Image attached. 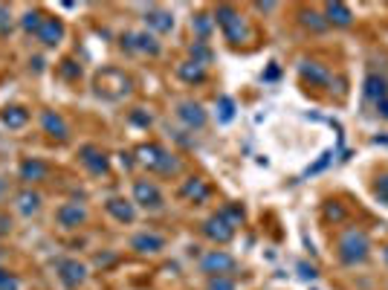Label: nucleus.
I'll use <instances>...</instances> for the list:
<instances>
[{"mask_svg": "<svg viewBox=\"0 0 388 290\" xmlns=\"http://www.w3.org/2000/svg\"><path fill=\"white\" fill-rule=\"evenodd\" d=\"M362 90H366V99L377 105L380 99H385V96H388V79L380 76V72H368V76H366V87H362Z\"/></svg>", "mask_w": 388, "mask_h": 290, "instance_id": "23", "label": "nucleus"}, {"mask_svg": "<svg viewBox=\"0 0 388 290\" xmlns=\"http://www.w3.org/2000/svg\"><path fill=\"white\" fill-rule=\"evenodd\" d=\"M206 290H238V284H235L232 276H212Z\"/></svg>", "mask_w": 388, "mask_h": 290, "instance_id": "32", "label": "nucleus"}, {"mask_svg": "<svg viewBox=\"0 0 388 290\" xmlns=\"http://www.w3.org/2000/svg\"><path fill=\"white\" fill-rule=\"evenodd\" d=\"M299 276L313 282V279H316V267H310V264H299Z\"/></svg>", "mask_w": 388, "mask_h": 290, "instance_id": "38", "label": "nucleus"}, {"mask_svg": "<svg viewBox=\"0 0 388 290\" xmlns=\"http://www.w3.org/2000/svg\"><path fill=\"white\" fill-rule=\"evenodd\" d=\"M235 267H238V261H235V256H229L226 250H209V253H203V258H200V270H203L209 279H212V276H232Z\"/></svg>", "mask_w": 388, "mask_h": 290, "instance_id": "5", "label": "nucleus"}, {"mask_svg": "<svg viewBox=\"0 0 388 290\" xmlns=\"http://www.w3.org/2000/svg\"><path fill=\"white\" fill-rule=\"evenodd\" d=\"M41 203H44V198H41V191H35V189H20L15 195V212L23 215V218L38 215Z\"/></svg>", "mask_w": 388, "mask_h": 290, "instance_id": "14", "label": "nucleus"}, {"mask_svg": "<svg viewBox=\"0 0 388 290\" xmlns=\"http://www.w3.org/2000/svg\"><path fill=\"white\" fill-rule=\"evenodd\" d=\"M44 18H46V15H44L41 9H30L27 15H23V18H20V27H23V32H30V35H35V32L41 30V23H44Z\"/></svg>", "mask_w": 388, "mask_h": 290, "instance_id": "27", "label": "nucleus"}, {"mask_svg": "<svg viewBox=\"0 0 388 290\" xmlns=\"http://www.w3.org/2000/svg\"><path fill=\"white\" fill-rule=\"evenodd\" d=\"M113 261H116L113 253H108V256H96V264H99V267H108V264H113Z\"/></svg>", "mask_w": 388, "mask_h": 290, "instance_id": "40", "label": "nucleus"}, {"mask_svg": "<svg viewBox=\"0 0 388 290\" xmlns=\"http://www.w3.org/2000/svg\"><path fill=\"white\" fill-rule=\"evenodd\" d=\"M203 235L209 241H214V244H229V241L235 238V227L226 221L221 212H214V215H209L203 221Z\"/></svg>", "mask_w": 388, "mask_h": 290, "instance_id": "9", "label": "nucleus"}, {"mask_svg": "<svg viewBox=\"0 0 388 290\" xmlns=\"http://www.w3.org/2000/svg\"><path fill=\"white\" fill-rule=\"evenodd\" d=\"M302 23H304V27L307 30H313V32H325L328 27H330V23L325 20V15H319V12H302Z\"/></svg>", "mask_w": 388, "mask_h": 290, "instance_id": "29", "label": "nucleus"}, {"mask_svg": "<svg viewBox=\"0 0 388 290\" xmlns=\"http://www.w3.org/2000/svg\"><path fill=\"white\" fill-rule=\"evenodd\" d=\"M177 76L186 84H200V82H206V67L194 64V61H183V64H177Z\"/></svg>", "mask_w": 388, "mask_h": 290, "instance_id": "25", "label": "nucleus"}, {"mask_svg": "<svg viewBox=\"0 0 388 290\" xmlns=\"http://www.w3.org/2000/svg\"><path fill=\"white\" fill-rule=\"evenodd\" d=\"M145 27H148L151 32H172L174 30V15L168 12V9H160V6H151L148 12H145Z\"/></svg>", "mask_w": 388, "mask_h": 290, "instance_id": "16", "label": "nucleus"}, {"mask_svg": "<svg viewBox=\"0 0 388 290\" xmlns=\"http://www.w3.org/2000/svg\"><path fill=\"white\" fill-rule=\"evenodd\" d=\"M217 119H221L224 125L235 119V102L229 99V96H221V99H217Z\"/></svg>", "mask_w": 388, "mask_h": 290, "instance_id": "30", "label": "nucleus"}, {"mask_svg": "<svg viewBox=\"0 0 388 290\" xmlns=\"http://www.w3.org/2000/svg\"><path fill=\"white\" fill-rule=\"evenodd\" d=\"M374 198H377L382 206H388V172L380 175V177L374 180Z\"/></svg>", "mask_w": 388, "mask_h": 290, "instance_id": "33", "label": "nucleus"}, {"mask_svg": "<svg viewBox=\"0 0 388 290\" xmlns=\"http://www.w3.org/2000/svg\"><path fill=\"white\" fill-rule=\"evenodd\" d=\"M302 76H304L310 84H316V87H328V84L333 82L330 70H328L325 64H319V61H302Z\"/></svg>", "mask_w": 388, "mask_h": 290, "instance_id": "21", "label": "nucleus"}, {"mask_svg": "<svg viewBox=\"0 0 388 290\" xmlns=\"http://www.w3.org/2000/svg\"><path fill=\"white\" fill-rule=\"evenodd\" d=\"M325 20L333 23V27H351V23H354V12H351V6L333 0V4L325 6Z\"/></svg>", "mask_w": 388, "mask_h": 290, "instance_id": "22", "label": "nucleus"}, {"mask_svg": "<svg viewBox=\"0 0 388 290\" xmlns=\"http://www.w3.org/2000/svg\"><path fill=\"white\" fill-rule=\"evenodd\" d=\"M134 203L139 209H148V212H160L165 206V198L154 180H136L134 183Z\"/></svg>", "mask_w": 388, "mask_h": 290, "instance_id": "6", "label": "nucleus"}, {"mask_svg": "<svg viewBox=\"0 0 388 290\" xmlns=\"http://www.w3.org/2000/svg\"><path fill=\"white\" fill-rule=\"evenodd\" d=\"M41 128H44V134H50V137L58 139V142H64V139L70 137L67 119H64L61 113H56V111H44V113H41Z\"/></svg>", "mask_w": 388, "mask_h": 290, "instance_id": "15", "label": "nucleus"}, {"mask_svg": "<svg viewBox=\"0 0 388 290\" xmlns=\"http://www.w3.org/2000/svg\"><path fill=\"white\" fill-rule=\"evenodd\" d=\"M217 212H221V215L226 218V221H229V224H232L235 229H238L240 224H244V209H240L238 203H226L224 209H217Z\"/></svg>", "mask_w": 388, "mask_h": 290, "instance_id": "31", "label": "nucleus"}, {"mask_svg": "<svg viewBox=\"0 0 388 290\" xmlns=\"http://www.w3.org/2000/svg\"><path fill=\"white\" fill-rule=\"evenodd\" d=\"M180 198L188 201V203H203V201H209V186H206V180H200V177H188V180H183V186H180Z\"/></svg>", "mask_w": 388, "mask_h": 290, "instance_id": "20", "label": "nucleus"}, {"mask_svg": "<svg viewBox=\"0 0 388 290\" xmlns=\"http://www.w3.org/2000/svg\"><path fill=\"white\" fill-rule=\"evenodd\" d=\"M131 122H136V125H145V128H148V125H151V116H145V113L134 111V113H131Z\"/></svg>", "mask_w": 388, "mask_h": 290, "instance_id": "39", "label": "nucleus"}, {"mask_svg": "<svg viewBox=\"0 0 388 290\" xmlns=\"http://www.w3.org/2000/svg\"><path fill=\"white\" fill-rule=\"evenodd\" d=\"M4 195H6V183H4V180H0V198H4Z\"/></svg>", "mask_w": 388, "mask_h": 290, "instance_id": "43", "label": "nucleus"}, {"mask_svg": "<svg viewBox=\"0 0 388 290\" xmlns=\"http://www.w3.org/2000/svg\"><path fill=\"white\" fill-rule=\"evenodd\" d=\"M325 215H328V218H333V221H342V218H345V209H342V206H336V203H328Z\"/></svg>", "mask_w": 388, "mask_h": 290, "instance_id": "36", "label": "nucleus"}, {"mask_svg": "<svg viewBox=\"0 0 388 290\" xmlns=\"http://www.w3.org/2000/svg\"><path fill=\"white\" fill-rule=\"evenodd\" d=\"M136 163L145 165L154 175H177L180 172L177 157L168 151V149H162V145H157V142L139 145V149H136Z\"/></svg>", "mask_w": 388, "mask_h": 290, "instance_id": "2", "label": "nucleus"}, {"mask_svg": "<svg viewBox=\"0 0 388 290\" xmlns=\"http://www.w3.org/2000/svg\"><path fill=\"white\" fill-rule=\"evenodd\" d=\"M12 30V15H9V6L0 4V35H9Z\"/></svg>", "mask_w": 388, "mask_h": 290, "instance_id": "35", "label": "nucleus"}, {"mask_svg": "<svg viewBox=\"0 0 388 290\" xmlns=\"http://www.w3.org/2000/svg\"><path fill=\"white\" fill-rule=\"evenodd\" d=\"M217 27L214 23V15H206V12H200V15H194V30H198V41H206L209 35H212V30Z\"/></svg>", "mask_w": 388, "mask_h": 290, "instance_id": "28", "label": "nucleus"}, {"mask_svg": "<svg viewBox=\"0 0 388 290\" xmlns=\"http://www.w3.org/2000/svg\"><path fill=\"white\" fill-rule=\"evenodd\" d=\"M35 41L44 44V46H58L64 41V20L46 15L44 23H41V30L35 32Z\"/></svg>", "mask_w": 388, "mask_h": 290, "instance_id": "12", "label": "nucleus"}, {"mask_svg": "<svg viewBox=\"0 0 388 290\" xmlns=\"http://www.w3.org/2000/svg\"><path fill=\"white\" fill-rule=\"evenodd\" d=\"M105 209H108V215L113 218V221H119V224H134V221H136V203H134V201L110 198V201L105 203Z\"/></svg>", "mask_w": 388, "mask_h": 290, "instance_id": "17", "label": "nucleus"}, {"mask_svg": "<svg viewBox=\"0 0 388 290\" xmlns=\"http://www.w3.org/2000/svg\"><path fill=\"white\" fill-rule=\"evenodd\" d=\"M122 46L128 53H142V56H160L162 46L151 32H128L122 35Z\"/></svg>", "mask_w": 388, "mask_h": 290, "instance_id": "10", "label": "nucleus"}, {"mask_svg": "<svg viewBox=\"0 0 388 290\" xmlns=\"http://www.w3.org/2000/svg\"><path fill=\"white\" fill-rule=\"evenodd\" d=\"M0 122H4L6 128H12V131H18V128H23L30 122V111L20 108V105H9V108H4V113H0Z\"/></svg>", "mask_w": 388, "mask_h": 290, "instance_id": "24", "label": "nucleus"}, {"mask_svg": "<svg viewBox=\"0 0 388 290\" xmlns=\"http://www.w3.org/2000/svg\"><path fill=\"white\" fill-rule=\"evenodd\" d=\"M131 76H125L122 70H102L99 76H96V93L105 96V99L116 102V99H125V96L131 93Z\"/></svg>", "mask_w": 388, "mask_h": 290, "instance_id": "4", "label": "nucleus"}, {"mask_svg": "<svg viewBox=\"0 0 388 290\" xmlns=\"http://www.w3.org/2000/svg\"><path fill=\"white\" fill-rule=\"evenodd\" d=\"M336 256H339V261H342L345 267H359V264H366L371 258V238L362 229L351 227V229H345L342 235H339Z\"/></svg>", "mask_w": 388, "mask_h": 290, "instance_id": "1", "label": "nucleus"}, {"mask_svg": "<svg viewBox=\"0 0 388 290\" xmlns=\"http://www.w3.org/2000/svg\"><path fill=\"white\" fill-rule=\"evenodd\" d=\"M382 258H385V264H388V244L382 247Z\"/></svg>", "mask_w": 388, "mask_h": 290, "instance_id": "44", "label": "nucleus"}, {"mask_svg": "<svg viewBox=\"0 0 388 290\" xmlns=\"http://www.w3.org/2000/svg\"><path fill=\"white\" fill-rule=\"evenodd\" d=\"M174 113H177V119H180V122H183L188 131H200V128H206V122H209L206 108H203L200 102H191V99L180 102Z\"/></svg>", "mask_w": 388, "mask_h": 290, "instance_id": "8", "label": "nucleus"}, {"mask_svg": "<svg viewBox=\"0 0 388 290\" xmlns=\"http://www.w3.org/2000/svg\"><path fill=\"white\" fill-rule=\"evenodd\" d=\"M0 290H20V279L6 267H0Z\"/></svg>", "mask_w": 388, "mask_h": 290, "instance_id": "34", "label": "nucleus"}, {"mask_svg": "<svg viewBox=\"0 0 388 290\" xmlns=\"http://www.w3.org/2000/svg\"><path fill=\"white\" fill-rule=\"evenodd\" d=\"M56 221L64 229H76V227H82L87 221V209L82 203H61L56 209Z\"/></svg>", "mask_w": 388, "mask_h": 290, "instance_id": "13", "label": "nucleus"}, {"mask_svg": "<svg viewBox=\"0 0 388 290\" xmlns=\"http://www.w3.org/2000/svg\"><path fill=\"white\" fill-rule=\"evenodd\" d=\"M330 160H333V151H328V154H325V157H322L316 165H310V168H307V175H316V172H322V168H325Z\"/></svg>", "mask_w": 388, "mask_h": 290, "instance_id": "37", "label": "nucleus"}, {"mask_svg": "<svg viewBox=\"0 0 388 290\" xmlns=\"http://www.w3.org/2000/svg\"><path fill=\"white\" fill-rule=\"evenodd\" d=\"M212 58H214V53H212V46H209L206 41H194V44H191V61H194V64L209 67Z\"/></svg>", "mask_w": 388, "mask_h": 290, "instance_id": "26", "label": "nucleus"}, {"mask_svg": "<svg viewBox=\"0 0 388 290\" xmlns=\"http://www.w3.org/2000/svg\"><path fill=\"white\" fill-rule=\"evenodd\" d=\"M131 250L142 253V256H151V253H160L165 250V238L160 232H136L131 238Z\"/></svg>", "mask_w": 388, "mask_h": 290, "instance_id": "18", "label": "nucleus"}, {"mask_svg": "<svg viewBox=\"0 0 388 290\" xmlns=\"http://www.w3.org/2000/svg\"><path fill=\"white\" fill-rule=\"evenodd\" d=\"M18 175H20V180H27V183H38V180H46V175H50V165H46L44 160L27 157L18 165Z\"/></svg>", "mask_w": 388, "mask_h": 290, "instance_id": "19", "label": "nucleus"}, {"mask_svg": "<svg viewBox=\"0 0 388 290\" xmlns=\"http://www.w3.org/2000/svg\"><path fill=\"white\" fill-rule=\"evenodd\" d=\"M214 23L221 27V32H224V38L229 44H244L252 35L250 27H247V20H244V15H240L235 6H229V4L214 9Z\"/></svg>", "mask_w": 388, "mask_h": 290, "instance_id": "3", "label": "nucleus"}, {"mask_svg": "<svg viewBox=\"0 0 388 290\" xmlns=\"http://www.w3.org/2000/svg\"><path fill=\"white\" fill-rule=\"evenodd\" d=\"M377 113H380L382 119H388V96H385V99H380V102H377Z\"/></svg>", "mask_w": 388, "mask_h": 290, "instance_id": "41", "label": "nucleus"}, {"mask_svg": "<svg viewBox=\"0 0 388 290\" xmlns=\"http://www.w3.org/2000/svg\"><path fill=\"white\" fill-rule=\"evenodd\" d=\"M255 9H258V12H273L276 4H255Z\"/></svg>", "mask_w": 388, "mask_h": 290, "instance_id": "42", "label": "nucleus"}, {"mask_svg": "<svg viewBox=\"0 0 388 290\" xmlns=\"http://www.w3.org/2000/svg\"><path fill=\"white\" fill-rule=\"evenodd\" d=\"M56 273L61 279V284L67 290H76L87 282V264H82L79 258H58L56 261Z\"/></svg>", "mask_w": 388, "mask_h": 290, "instance_id": "7", "label": "nucleus"}, {"mask_svg": "<svg viewBox=\"0 0 388 290\" xmlns=\"http://www.w3.org/2000/svg\"><path fill=\"white\" fill-rule=\"evenodd\" d=\"M79 157H82V165L87 168L90 175H108L110 163H108V154L99 149V145H82Z\"/></svg>", "mask_w": 388, "mask_h": 290, "instance_id": "11", "label": "nucleus"}]
</instances>
